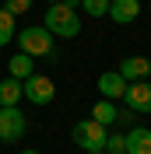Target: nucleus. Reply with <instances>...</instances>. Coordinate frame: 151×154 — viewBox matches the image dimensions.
Here are the masks:
<instances>
[{
  "instance_id": "1",
  "label": "nucleus",
  "mask_w": 151,
  "mask_h": 154,
  "mask_svg": "<svg viewBox=\"0 0 151 154\" xmlns=\"http://www.w3.org/2000/svg\"><path fill=\"white\" fill-rule=\"evenodd\" d=\"M42 25L53 32V38H74V35H81L77 7H67L63 0H56V4L46 7V21H42Z\"/></svg>"
},
{
  "instance_id": "2",
  "label": "nucleus",
  "mask_w": 151,
  "mask_h": 154,
  "mask_svg": "<svg viewBox=\"0 0 151 154\" xmlns=\"http://www.w3.org/2000/svg\"><path fill=\"white\" fill-rule=\"evenodd\" d=\"M18 46H21V53H28V56H49L53 53V32L42 25H32V28H25V32H18Z\"/></svg>"
},
{
  "instance_id": "3",
  "label": "nucleus",
  "mask_w": 151,
  "mask_h": 154,
  "mask_svg": "<svg viewBox=\"0 0 151 154\" xmlns=\"http://www.w3.org/2000/svg\"><path fill=\"white\" fill-rule=\"evenodd\" d=\"M105 137H109V126L95 123V119H81V123H74V130H70V140H74L77 147H85V151L105 147Z\"/></svg>"
},
{
  "instance_id": "4",
  "label": "nucleus",
  "mask_w": 151,
  "mask_h": 154,
  "mask_svg": "<svg viewBox=\"0 0 151 154\" xmlns=\"http://www.w3.org/2000/svg\"><path fill=\"white\" fill-rule=\"evenodd\" d=\"M28 130V119L18 105H0V140L4 144H18Z\"/></svg>"
},
{
  "instance_id": "5",
  "label": "nucleus",
  "mask_w": 151,
  "mask_h": 154,
  "mask_svg": "<svg viewBox=\"0 0 151 154\" xmlns=\"http://www.w3.org/2000/svg\"><path fill=\"white\" fill-rule=\"evenodd\" d=\"M21 91H25V98H28L32 105H49V102L56 98V84H53L46 74L25 77V81H21Z\"/></svg>"
},
{
  "instance_id": "6",
  "label": "nucleus",
  "mask_w": 151,
  "mask_h": 154,
  "mask_svg": "<svg viewBox=\"0 0 151 154\" xmlns=\"http://www.w3.org/2000/svg\"><path fill=\"white\" fill-rule=\"evenodd\" d=\"M123 102L130 112H151V84L148 81H130L123 91Z\"/></svg>"
},
{
  "instance_id": "7",
  "label": "nucleus",
  "mask_w": 151,
  "mask_h": 154,
  "mask_svg": "<svg viewBox=\"0 0 151 154\" xmlns=\"http://www.w3.org/2000/svg\"><path fill=\"white\" fill-rule=\"evenodd\" d=\"M116 25H130V21L141 18V0H109V11H105Z\"/></svg>"
},
{
  "instance_id": "8",
  "label": "nucleus",
  "mask_w": 151,
  "mask_h": 154,
  "mask_svg": "<svg viewBox=\"0 0 151 154\" xmlns=\"http://www.w3.org/2000/svg\"><path fill=\"white\" fill-rule=\"evenodd\" d=\"M98 91H102V98H123V91H127V77L120 74V70H105V74H98Z\"/></svg>"
},
{
  "instance_id": "9",
  "label": "nucleus",
  "mask_w": 151,
  "mask_h": 154,
  "mask_svg": "<svg viewBox=\"0 0 151 154\" xmlns=\"http://www.w3.org/2000/svg\"><path fill=\"white\" fill-rule=\"evenodd\" d=\"M120 74L127 77V84H130V81H148L151 77V60L148 56H127L120 63Z\"/></svg>"
},
{
  "instance_id": "10",
  "label": "nucleus",
  "mask_w": 151,
  "mask_h": 154,
  "mask_svg": "<svg viewBox=\"0 0 151 154\" xmlns=\"http://www.w3.org/2000/svg\"><path fill=\"white\" fill-rule=\"evenodd\" d=\"M123 144H127V154H151V130L130 126V133L123 137Z\"/></svg>"
},
{
  "instance_id": "11",
  "label": "nucleus",
  "mask_w": 151,
  "mask_h": 154,
  "mask_svg": "<svg viewBox=\"0 0 151 154\" xmlns=\"http://www.w3.org/2000/svg\"><path fill=\"white\" fill-rule=\"evenodd\" d=\"M7 74L11 77H18V81H25V77L35 74V56H28V53H14L7 63Z\"/></svg>"
},
{
  "instance_id": "12",
  "label": "nucleus",
  "mask_w": 151,
  "mask_h": 154,
  "mask_svg": "<svg viewBox=\"0 0 151 154\" xmlns=\"http://www.w3.org/2000/svg\"><path fill=\"white\" fill-rule=\"evenodd\" d=\"M92 119H95V123H102V126H113L116 119H120V109H116V102H113V98H102V102H95Z\"/></svg>"
},
{
  "instance_id": "13",
  "label": "nucleus",
  "mask_w": 151,
  "mask_h": 154,
  "mask_svg": "<svg viewBox=\"0 0 151 154\" xmlns=\"http://www.w3.org/2000/svg\"><path fill=\"white\" fill-rule=\"evenodd\" d=\"M21 98H25V91H21V81L7 74V81H0V105H18Z\"/></svg>"
},
{
  "instance_id": "14",
  "label": "nucleus",
  "mask_w": 151,
  "mask_h": 154,
  "mask_svg": "<svg viewBox=\"0 0 151 154\" xmlns=\"http://www.w3.org/2000/svg\"><path fill=\"white\" fill-rule=\"evenodd\" d=\"M18 35V25H14V14L7 7H0V46H11V38Z\"/></svg>"
},
{
  "instance_id": "15",
  "label": "nucleus",
  "mask_w": 151,
  "mask_h": 154,
  "mask_svg": "<svg viewBox=\"0 0 151 154\" xmlns=\"http://www.w3.org/2000/svg\"><path fill=\"white\" fill-rule=\"evenodd\" d=\"M81 7H85V14H92V18H102L105 11H109V0H81Z\"/></svg>"
},
{
  "instance_id": "16",
  "label": "nucleus",
  "mask_w": 151,
  "mask_h": 154,
  "mask_svg": "<svg viewBox=\"0 0 151 154\" xmlns=\"http://www.w3.org/2000/svg\"><path fill=\"white\" fill-rule=\"evenodd\" d=\"M105 154H127V144H123V137H116V133H109L105 137V147H102Z\"/></svg>"
},
{
  "instance_id": "17",
  "label": "nucleus",
  "mask_w": 151,
  "mask_h": 154,
  "mask_svg": "<svg viewBox=\"0 0 151 154\" xmlns=\"http://www.w3.org/2000/svg\"><path fill=\"white\" fill-rule=\"evenodd\" d=\"M32 4H35V0H7L4 7H7L11 14H14V18H18V14H25V11H32Z\"/></svg>"
},
{
  "instance_id": "18",
  "label": "nucleus",
  "mask_w": 151,
  "mask_h": 154,
  "mask_svg": "<svg viewBox=\"0 0 151 154\" xmlns=\"http://www.w3.org/2000/svg\"><path fill=\"white\" fill-rule=\"evenodd\" d=\"M63 4L67 7H81V0H63Z\"/></svg>"
},
{
  "instance_id": "19",
  "label": "nucleus",
  "mask_w": 151,
  "mask_h": 154,
  "mask_svg": "<svg viewBox=\"0 0 151 154\" xmlns=\"http://www.w3.org/2000/svg\"><path fill=\"white\" fill-rule=\"evenodd\" d=\"M88 154H105V151H102V147H95V151H88Z\"/></svg>"
},
{
  "instance_id": "20",
  "label": "nucleus",
  "mask_w": 151,
  "mask_h": 154,
  "mask_svg": "<svg viewBox=\"0 0 151 154\" xmlns=\"http://www.w3.org/2000/svg\"><path fill=\"white\" fill-rule=\"evenodd\" d=\"M21 154H39V151H21Z\"/></svg>"
},
{
  "instance_id": "21",
  "label": "nucleus",
  "mask_w": 151,
  "mask_h": 154,
  "mask_svg": "<svg viewBox=\"0 0 151 154\" xmlns=\"http://www.w3.org/2000/svg\"><path fill=\"white\" fill-rule=\"evenodd\" d=\"M49 4H56V0H49Z\"/></svg>"
}]
</instances>
